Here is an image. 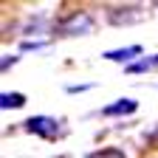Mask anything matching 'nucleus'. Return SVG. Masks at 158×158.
Masks as SVG:
<instances>
[{
    "label": "nucleus",
    "mask_w": 158,
    "mask_h": 158,
    "mask_svg": "<svg viewBox=\"0 0 158 158\" xmlns=\"http://www.w3.org/2000/svg\"><path fill=\"white\" fill-rule=\"evenodd\" d=\"M26 105V96L23 93H3V96H0V107H3V110H17V107H23Z\"/></svg>",
    "instance_id": "nucleus-7"
},
{
    "label": "nucleus",
    "mask_w": 158,
    "mask_h": 158,
    "mask_svg": "<svg viewBox=\"0 0 158 158\" xmlns=\"http://www.w3.org/2000/svg\"><path fill=\"white\" fill-rule=\"evenodd\" d=\"M152 68H158V54L155 56H144V59H138V62H130L127 73H144V71H152Z\"/></svg>",
    "instance_id": "nucleus-6"
},
{
    "label": "nucleus",
    "mask_w": 158,
    "mask_h": 158,
    "mask_svg": "<svg viewBox=\"0 0 158 158\" xmlns=\"http://www.w3.org/2000/svg\"><path fill=\"white\" fill-rule=\"evenodd\" d=\"M17 62V56H3V62H0V68L3 71H9V65H14Z\"/></svg>",
    "instance_id": "nucleus-10"
},
{
    "label": "nucleus",
    "mask_w": 158,
    "mask_h": 158,
    "mask_svg": "<svg viewBox=\"0 0 158 158\" xmlns=\"http://www.w3.org/2000/svg\"><path fill=\"white\" fill-rule=\"evenodd\" d=\"M141 56V48L138 45H127V48H118V51H107L105 59H110V62H130V59Z\"/></svg>",
    "instance_id": "nucleus-5"
},
{
    "label": "nucleus",
    "mask_w": 158,
    "mask_h": 158,
    "mask_svg": "<svg viewBox=\"0 0 158 158\" xmlns=\"http://www.w3.org/2000/svg\"><path fill=\"white\" fill-rule=\"evenodd\" d=\"M93 17L88 11H73L62 26H59V34H65V37H79V34H90L93 31Z\"/></svg>",
    "instance_id": "nucleus-1"
},
{
    "label": "nucleus",
    "mask_w": 158,
    "mask_h": 158,
    "mask_svg": "<svg viewBox=\"0 0 158 158\" xmlns=\"http://www.w3.org/2000/svg\"><path fill=\"white\" fill-rule=\"evenodd\" d=\"M135 107H138L135 99H116L113 105L102 107V116H130V113H135Z\"/></svg>",
    "instance_id": "nucleus-4"
},
{
    "label": "nucleus",
    "mask_w": 158,
    "mask_h": 158,
    "mask_svg": "<svg viewBox=\"0 0 158 158\" xmlns=\"http://www.w3.org/2000/svg\"><path fill=\"white\" fill-rule=\"evenodd\" d=\"M144 17V11L138 9V6H124V9H110L107 11V20L116 26H122V23H138V20Z\"/></svg>",
    "instance_id": "nucleus-3"
},
{
    "label": "nucleus",
    "mask_w": 158,
    "mask_h": 158,
    "mask_svg": "<svg viewBox=\"0 0 158 158\" xmlns=\"http://www.w3.org/2000/svg\"><path fill=\"white\" fill-rule=\"evenodd\" d=\"M93 85H68V93H79V90H90Z\"/></svg>",
    "instance_id": "nucleus-9"
},
{
    "label": "nucleus",
    "mask_w": 158,
    "mask_h": 158,
    "mask_svg": "<svg viewBox=\"0 0 158 158\" xmlns=\"http://www.w3.org/2000/svg\"><path fill=\"white\" fill-rule=\"evenodd\" d=\"M88 158H127L122 150H116V147H105V150H96V152H90Z\"/></svg>",
    "instance_id": "nucleus-8"
},
{
    "label": "nucleus",
    "mask_w": 158,
    "mask_h": 158,
    "mask_svg": "<svg viewBox=\"0 0 158 158\" xmlns=\"http://www.w3.org/2000/svg\"><path fill=\"white\" fill-rule=\"evenodd\" d=\"M26 130L43 135V138H56L59 133H62L59 122H56V118H51V116H31L28 122H26Z\"/></svg>",
    "instance_id": "nucleus-2"
}]
</instances>
